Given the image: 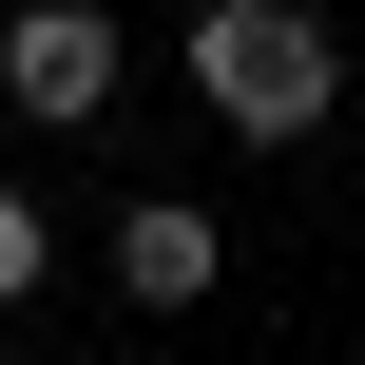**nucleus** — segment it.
<instances>
[{
    "instance_id": "3",
    "label": "nucleus",
    "mask_w": 365,
    "mask_h": 365,
    "mask_svg": "<svg viewBox=\"0 0 365 365\" xmlns=\"http://www.w3.org/2000/svg\"><path fill=\"white\" fill-rule=\"evenodd\" d=\"M212 269H231L212 192H135V212H115V289H135V308H212Z\"/></svg>"
},
{
    "instance_id": "1",
    "label": "nucleus",
    "mask_w": 365,
    "mask_h": 365,
    "mask_svg": "<svg viewBox=\"0 0 365 365\" xmlns=\"http://www.w3.org/2000/svg\"><path fill=\"white\" fill-rule=\"evenodd\" d=\"M192 115L212 135H250V154H289V135H327V96H346V38H327V0H192Z\"/></svg>"
},
{
    "instance_id": "2",
    "label": "nucleus",
    "mask_w": 365,
    "mask_h": 365,
    "mask_svg": "<svg viewBox=\"0 0 365 365\" xmlns=\"http://www.w3.org/2000/svg\"><path fill=\"white\" fill-rule=\"evenodd\" d=\"M115 77H135V38H115L96 0H19V19H0V115L96 135V115H115Z\"/></svg>"
},
{
    "instance_id": "4",
    "label": "nucleus",
    "mask_w": 365,
    "mask_h": 365,
    "mask_svg": "<svg viewBox=\"0 0 365 365\" xmlns=\"http://www.w3.org/2000/svg\"><path fill=\"white\" fill-rule=\"evenodd\" d=\"M38 269H58V212H38L19 173H0V308H38Z\"/></svg>"
}]
</instances>
